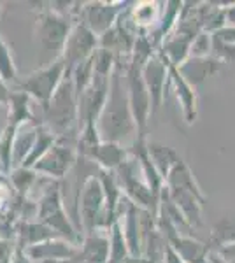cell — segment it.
Instances as JSON below:
<instances>
[{
  "mask_svg": "<svg viewBox=\"0 0 235 263\" xmlns=\"http://www.w3.org/2000/svg\"><path fill=\"white\" fill-rule=\"evenodd\" d=\"M125 69L126 67H121V63H116L111 76L107 100L97 121V130L104 142L123 144L126 139H134V142L137 139V126L128 102Z\"/></svg>",
  "mask_w": 235,
  "mask_h": 263,
  "instance_id": "6da1fadb",
  "label": "cell"
},
{
  "mask_svg": "<svg viewBox=\"0 0 235 263\" xmlns=\"http://www.w3.org/2000/svg\"><path fill=\"white\" fill-rule=\"evenodd\" d=\"M74 27L72 18L55 9H42L33 21V42L39 51L41 67L60 60L67 37Z\"/></svg>",
  "mask_w": 235,
  "mask_h": 263,
  "instance_id": "7a4b0ae2",
  "label": "cell"
},
{
  "mask_svg": "<svg viewBox=\"0 0 235 263\" xmlns=\"http://www.w3.org/2000/svg\"><path fill=\"white\" fill-rule=\"evenodd\" d=\"M44 123L57 137H70L78 126V93L70 78H65L51 100L42 107Z\"/></svg>",
  "mask_w": 235,
  "mask_h": 263,
  "instance_id": "3957f363",
  "label": "cell"
},
{
  "mask_svg": "<svg viewBox=\"0 0 235 263\" xmlns=\"http://www.w3.org/2000/svg\"><path fill=\"white\" fill-rule=\"evenodd\" d=\"M78 216L84 233L111 228L107 211H105L104 188L95 174L88 176L78 190Z\"/></svg>",
  "mask_w": 235,
  "mask_h": 263,
  "instance_id": "277c9868",
  "label": "cell"
},
{
  "mask_svg": "<svg viewBox=\"0 0 235 263\" xmlns=\"http://www.w3.org/2000/svg\"><path fill=\"white\" fill-rule=\"evenodd\" d=\"M37 219L48 224L58 237L79 244L76 228L72 227V221L69 219L65 205H63L62 186L58 181H51L44 188L41 198L37 200Z\"/></svg>",
  "mask_w": 235,
  "mask_h": 263,
  "instance_id": "5b68a950",
  "label": "cell"
},
{
  "mask_svg": "<svg viewBox=\"0 0 235 263\" xmlns=\"http://www.w3.org/2000/svg\"><path fill=\"white\" fill-rule=\"evenodd\" d=\"M139 63L132 62L125 69V79H126V91H128V102H130V109L134 114V121L137 126V139L135 142H146V130L149 125V118L153 114L151 109V97L142 81V74H140ZM134 142V144H135Z\"/></svg>",
  "mask_w": 235,
  "mask_h": 263,
  "instance_id": "8992f818",
  "label": "cell"
},
{
  "mask_svg": "<svg viewBox=\"0 0 235 263\" xmlns=\"http://www.w3.org/2000/svg\"><path fill=\"white\" fill-rule=\"evenodd\" d=\"M63 79H65V65L60 58V60L39 67L37 70L25 76L21 81L16 83V90L25 91L30 99L39 102L41 107H44L51 100V97L57 93Z\"/></svg>",
  "mask_w": 235,
  "mask_h": 263,
  "instance_id": "52a82bcc",
  "label": "cell"
},
{
  "mask_svg": "<svg viewBox=\"0 0 235 263\" xmlns=\"http://www.w3.org/2000/svg\"><path fill=\"white\" fill-rule=\"evenodd\" d=\"M78 146L76 137H58L57 142L49 147V151L35 163L33 171L41 177L51 181H60L69 174L78 163Z\"/></svg>",
  "mask_w": 235,
  "mask_h": 263,
  "instance_id": "ba28073f",
  "label": "cell"
},
{
  "mask_svg": "<svg viewBox=\"0 0 235 263\" xmlns=\"http://www.w3.org/2000/svg\"><path fill=\"white\" fill-rule=\"evenodd\" d=\"M97 49H98V37L88 27H84L83 23L74 21V27H72L69 37H67L62 57H60L63 65H65V78H70V74L78 65L89 60V58H93Z\"/></svg>",
  "mask_w": 235,
  "mask_h": 263,
  "instance_id": "9c48e42d",
  "label": "cell"
},
{
  "mask_svg": "<svg viewBox=\"0 0 235 263\" xmlns=\"http://www.w3.org/2000/svg\"><path fill=\"white\" fill-rule=\"evenodd\" d=\"M109 84L111 78L95 74L93 70V79L89 86L78 97V130L88 125H97L105 100H107Z\"/></svg>",
  "mask_w": 235,
  "mask_h": 263,
  "instance_id": "30bf717a",
  "label": "cell"
},
{
  "mask_svg": "<svg viewBox=\"0 0 235 263\" xmlns=\"http://www.w3.org/2000/svg\"><path fill=\"white\" fill-rule=\"evenodd\" d=\"M125 6L126 4L123 2H102V0L84 2L79 7L78 21L88 27L97 37H102L118 23V20L125 12Z\"/></svg>",
  "mask_w": 235,
  "mask_h": 263,
  "instance_id": "8fae6325",
  "label": "cell"
},
{
  "mask_svg": "<svg viewBox=\"0 0 235 263\" xmlns=\"http://www.w3.org/2000/svg\"><path fill=\"white\" fill-rule=\"evenodd\" d=\"M140 74H142V81L146 84L149 97H151V109L155 114L161 107V102L167 95V86H170V65L156 51L140 67Z\"/></svg>",
  "mask_w": 235,
  "mask_h": 263,
  "instance_id": "7c38bea8",
  "label": "cell"
},
{
  "mask_svg": "<svg viewBox=\"0 0 235 263\" xmlns=\"http://www.w3.org/2000/svg\"><path fill=\"white\" fill-rule=\"evenodd\" d=\"M28 258L33 263H42L49 260H76L79 254V244H74L70 240H65L62 237L44 240L41 244H35L32 248L25 249Z\"/></svg>",
  "mask_w": 235,
  "mask_h": 263,
  "instance_id": "4fadbf2b",
  "label": "cell"
},
{
  "mask_svg": "<svg viewBox=\"0 0 235 263\" xmlns=\"http://www.w3.org/2000/svg\"><path fill=\"white\" fill-rule=\"evenodd\" d=\"M109 230H93L83 235L78 258L89 263H109Z\"/></svg>",
  "mask_w": 235,
  "mask_h": 263,
  "instance_id": "5bb4252c",
  "label": "cell"
},
{
  "mask_svg": "<svg viewBox=\"0 0 235 263\" xmlns=\"http://www.w3.org/2000/svg\"><path fill=\"white\" fill-rule=\"evenodd\" d=\"M170 86L174 90V95L181 105L183 118L188 125H193L198 116V105H196V93L195 88L191 84H188L185 79L181 78V74L177 72L176 67L170 65Z\"/></svg>",
  "mask_w": 235,
  "mask_h": 263,
  "instance_id": "9a60e30c",
  "label": "cell"
},
{
  "mask_svg": "<svg viewBox=\"0 0 235 263\" xmlns=\"http://www.w3.org/2000/svg\"><path fill=\"white\" fill-rule=\"evenodd\" d=\"M220 67L221 62L216 57H207V58L190 57L185 63H181L177 67V72L188 84H191L195 88L198 84H202L207 78H212L214 74H218Z\"/></svg>",
  "mask_w": 235,
  "mask_h": 263,
  "instance_id": "2e32d148",
  "label": "cell"
},
{
  "mask_svg": "<svg viewBox=\"0 0 235 263\" xmlns=\"http://www.w3.org/2000/svg\"><path fill=\"white\" fill-rule=\"evenodd\" d=\"M132 6L134 7H130V11H128V18H130V23L134 25L135 30H155L161 20V12H164V7H160L161 4L148 0V2H135Z\"/></svg>",
  "mask_w": 235,
  "mask_h": 263,
  "instance_id": "e0dca14e",
  "label": "cell"
},
{
  "mask_svg": "<svg viewBox=\"0 0 235 263\" xmlns=\"http://www.w3.org/2000/svg\"><path fill=\"white\" fill-rule=\"evenodd\" d=\"M7 123L6 125L21 128V126L33 123V112H32V99L25 91L14 90L9 93L7 99Z\"/></svg>",
  "mask_w": 235,
  "mask_h": 263,
  "instance_id": "ac0fdd59",
  "label": "cell"
},
{
  "mask_svg": "<svg viewBox=\"0 0 235 263\" xmlns=\"http://www.w3.org/2000/svg\"><path fill=\"white\" fill-rule=\"evenodd\" d=\"M126 160H128V153L123 144L104 142V141L98 144L92 156V162L97 165L98 171H109V172H116Z\"/></svg>",
  "mask_w": 235,
  "mask_h": 263,
  "instance_id": "d6986e66",
  "label": "cell"
},
{
  "mask_svg": "<svg viewBox=\"0 0 235 263\" xmlns=\"http://www.w3.org/2000/svg\"><path fill=\"white\" fill-rule=\"evenodd\" d=\"M58 237L48 224H44L39 219H32V221H21L16 232V244L21 249H28L35 244H41L44 240L55 239Z\"/></svg>",
  "mask_w": 235,
  "mask_h": 263,
  "instance_id": "ffe728a7",
  "label": "cell"
},
{
  "mask_svg": "<svg viewBox=\"0 0 235 263\" xmlns=\"http://www.w3.org/2000/svg\"><path fill=\"white\" fill-rule=\"evenodd\" d=\"M146 151H148V158L151 165L155 167V171L160 174L161 179H167V176L170 174L176 163L179 162V155L172 147L165 146L161 142H148L146 144Z\"/></svg>",
  "mask_w": 235,
  "mask_h": 263,
  "instance_id": "44dd1931",
  "label": "cell"
},
{
  "mask_svg": "<svg viewBox=\"0 0 235 263\" xmlns=\"http://www.w3.org/2000/svg\"><path fill=\"white\" fill-rule=\"evenodd\" d=\"M37 128H39L37 123H28V125L21 126L18 130L14 146H12V168L23 167V163L27 162L28 155L32 153L33 142H35Z\"/></svg>",
  "mask_w": 235,
  "mask_h": 263,
  "instance_id": "7402d4cb",
  "label": "cell"
},
{
  "mask_svg": "<svg viewBox=\"0 0 235 263\" xmlns=\"http://www.w3.org/2000/svg\"><path fill=\"white\" fill-rule=\"evenodd\" d=\"M169 246L176 251L185 263H202L207 258V246L191 237L176 235L169 240Z\"/></svg>",
  "mask_w": 235,
  "mask_h": 263,
  "instance_id": "603a6c76",
  "label": "cell"
},
{
  "mask_svg": "<svg viewBox=\"0 0 235 263\" xmlns=\"http://www.w3.org/2000/svg\"><path fill=\"white\" fill-rule=\"evenodd\" d=\"M109 244H111V251H109V263H130V249H128L126 239L123 235V230L119 227L118 221L113 223V227L109 228Z\"/></svg>",
  "mask_w": 235,
  "mask_h": 263,
  "instance_id": "cb8c5ba5",
  "label": "cell"
},
{
  "mask_svg": "<svg viewBox=\"0 0 235 263\" xmlns=\"http://www.w3.org/2000/svg\"><path fill=\"white\" fill-rule=\"evenodd\" d=\"M57 139L58 137L48 128V126L39 125V128H37L35 142H33V147H32V153L28 155V158H27V162L23 163V167L25 168H33V167H35V163L39 162L42 156L49 151V147L57 142Z\"/></svg>",
  "mask_w": 235,
  "mask_h": 263,
  "instance_id": "d4e9b609",
  "label": "cell"
},
{
  "mask_svg": "<svg viewBox=\"0 0 235 263\" xmlns=\"http://www.w3.org/2000/svg\"><path fill=\"white\" fill-rule=\"evenodd\" d=\"M11 176V184L12 190H16L21 198H27L30 190L35 186L37 179H39V174L33 168H25V167H16L9 172Z\"/></svg>",
  "mask_w": 235,
  "mask_h": 263,
  "instance_id": "484cf974",
  "label": "cell"
},
{
  "mask_svg": "<svg viewBox=\"0 0 235 263\" xmlns=\"http://www.w3.org/2000/svg\"><path fill=\"white\" fill-rule=\"evenodd\" d=\"M18 134V128L6 125V128L0 134V168L4 174H9L12 171V146Z\"/></svg>",
  "mask_w": 235,
  "mask_h": 263,
  "instance_id": "4316f807",
  "label": "cell"
},
{
  "mask_svg": "<svg viewBox=\"0 0 235 263\" xmlns=\"http://www.w3.org/2000/svg\"><path fill=\"white\" fill-rule=\"evenodd\" d=\"M0 78L7 84L18 83V67H16L9 44H7L2 35H0Z\"/></svg>",
  "mask_w": 235,
  "mask_h": 263,
  "instance_id": "83f0119b",
  "label": "cell"
},
{
  "mask_svg": "<svg viewBox=\"0 0 235 263\" xmlns=\"http://www.w3.org/2000/svg\"><path fill=\"white\" fill-rule=\"evenodd\" d=\"M212 51H214V39H212V33L207 32H198L196 37L191 42L190 57L193 58H207L212 57Z\"/></svg>",
  "mask_w": 235,
  "mask_h": 263,
  "instance_id": "f1b7e54d",
  "label": "cell"
},
{
  "mask_svg": "<svg viewBox=\"0 0 235 263\" xmlns=\"http://www.w3.org/2000/svg\"><path fill=\"white\" fill-rule=\"evenodd\" d=\"M212 39L221 46H230V48H233L235 46V27L225 25V27L220 28L216 33H212Z\"/></svg>",
  "mask_w": 235,
  "mask_h": 263,
  "instance_id": "f546056e",
  "label": "cell"
},
{
  "mask_svg": "<svg viewBox=\"0 0 235 263\" xmlns=\"http://www.w3.org/2000/svg\"><path fill=\"white\" fill-rule=\"evenodd\" d=\"M214 253L225 263H235V240H230V242H225V244L218 246V249Z\"/></svg>",
  "mask_w": 235,
  "mask_h": 263,
  "instance_id": "4dcf8cb0",
  "label": "cell"
},
{
  "mask_svg": "<svg viewBox=\"0 0 235 263\" xmlns=\"http://www.w3.org/2000/svg\"><path fill=\"white\" fill-rule=\"evenodd\" d=\"M14 249H16V244H11L9 239H4V237L0 235V263H9Z\"/></svg>",
  "mask_w": 235,
  "mask_h": 263,
  "instance_id": "1f68e13d",
  "label": "cell"
},
{
  "mask_svg": "<svg viewBox=\"0 0 235 263\" xmlns=\"http://www.w3.org/2000/svg\"><path fill=\"white\" fill-rule=\"evenodd\" d=\"M9 263H33V261L28 258V254L25 253V249L18 248V244H16V249H14V253H12Z\"/></svg>",
  "mask_w": 235,
  "mask_h": 263,
  "instance_id": "d6a6232c",
  "label": "cell"
},
{
  "mask_svg": "<svg viewBox=\"0 0 235 263\" xmlns=\"http://www.w3.org/2000/svg\"><path fill=\"white\" fill-rule=\"evenodd\" d=\"M9 84L4 81L2 78H0V105H6L7 104V99H9Z\"/></svg>",
  "mask_w": 235,
  "mask_h": 263,
  "instance_id": "836d02e7",
  "label": "cell"
},
{
  "mask_svg": "<svg viewBox=\"0 0 235 263\" xmlns=\"http://www.w3.org/2000/svg\"><path fill=\"white\" fill-rule=\"evenodd\" d=\"M225 21L230 27H235V4H230V6L225 7Z\"/></svg>",
  "mask_w": 235,
  "mask_h": 263,
  "instance_id": "e575fe53",
  "label": "cell"
},
{
  "mask_svg": "<svg viewBox=\"0 0 235 263\" xmlns=\"http://www.w3.org/2000/svg\"><path fill=\"white\" fill-rule=\"evenodd\" d=\"M42 263H72L70 260H49V261H42Z\"/></svg>",
  "mask_w": 235,
  "mask_h": 263,
  "instance_id": "d590c367",
  "label": "cell"
},
{
  "mask_svg": "<svg viewBox=\"0 0 235 263\" xmlns=\"http://www.w3.org/2000/svg\"><path fill=\"white\" fill-rule=\"evenodd\" d=\"M72 263H89L86 260H81V258H76V260H72Z\"/></svg>",
  "mask_w": 235,
  "mask_h": 263,
  "instance_id": "8d00e7d4",
  "label": "cell"
},
{
  "mask_svg": "<svg viewBox=\"0 0 235 263\" xmlns=\"http://www.w3.org/2000/svg\"><path fill=\"white\" fill-rule=\"evenodd\" d=\"M2 9H4V2H0V12H2Z\"/></svg>",
  "mask_w": 235,
  "mask_h": 263,
  "instance_id": "74e56055",
  "label": "cell"
},
{
  "mask_svg": "<svg viewBox=\"0 0 235 263\" xmlns=\"http://www.w3.org/2000/svg\"><path fill=\"white\" fill-rule=\"evenodd\" d=\"M130 263H137V261H130Z\"/></svg>",
  "mask_w": 235,
  "mask_h": 263,
  "instance_id": "f35d334b",
  "label": "cell"
}]
</instances>
